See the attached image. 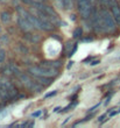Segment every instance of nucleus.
Masks as SVG:
<instances>
[{"instance_id":"obj_1","label":"nucleus","mask_w":120,"mask_h":128,"mask_svg":"<svg viewBox=\"0 0 120 128\" xmlns=\"http://www.w3.org/2000/svg\"><path fill=\"white\" fill-rule=\"evenodd\" d=\"M28 74L30 76H44V77H50L53 78L58 74V70L57 69H53V68H47V66H30L28 68Z\"/></svg>"},{"instance_id":"obj_2","label":"nucleus","mask_w":120,"mask_h":128,"mask_svg":"<svg viewBox=\"0 0 120 128\" xmlns=\"http://www.w3.org/2000/svg\"><path fill=\"white\" fill-rule=\"evenodd\" d=\"M101 16H103V21H104V27H105V32L107 33H112L117 29V22L114 20L113 14L112 12L107 10V8H104L101 10Z\"/></svg>"},{"instance_id":"obj_3","label":"nucleus","mask_w":120,"mask_h":128,"mask_svg":"<svg viewBox=\"0 0 120 128\" xmlns=\"http://www.w3.org/2000/svg\"><path fill=\"white\" fill-rule=\"evenodd\" d=\"M77 7L83 19H89L91 16L93 10V5L89 0H77Z\"/></svg>"},{"instance_id":"obj_4","label":"nucleus","mask_w":120,"mask_h":128,"mask_svg":"<svg viewBox=\"0 0 120 128\" xmlns=\"http://www.w3.org/2000/svg\"><path fill=\"white\" fill-rule=\"evenodd\" d=\"M92 26H93V29L97 33H101V32H105V27H104V21H103V16H101V13H99L98 10H92Z\"/></svg>"},{"instance_id":"obj_5","label":"nucleus","mask_w":120,"mask_h":128,"mask_svg":"<svg viewBox=\"0 0 120 128\" xmlns=\"http://www.w3.org/2000/svg\"><path fill=\"white\" fill-rule=\"evenodd\" d=\"M18 26H19V28H20L22 32H25V33H29L30 30L34 29V26L32 24V22H30L27 18L22 16V15H20V16L18 18Z\"/></svg>"},{"instance_id":"obj_6","label":"nucleus","mask_w":120,"mask_h":128,"mask_svg":"<svg viewBox=\"0 0 120 128\" xmlns=\"http://www.w3.org/2000/svg\"><path fill=\"white\" fill-rule=\"evenodd\" d=\"M111 12L113 14V18H114V20H115V22H117V24L120 26V6L118 4L112 5L111 6Z\"/></svg>"},{"instance_id":"obj_7","label":"nucleus","mask_w":120,"mask_h":128,"mask_svg":"<svg viewBox=\"0 0 120 128\" xmlns=\"http://www.w3.org/2000/svg\"><path fill=\"white\" fill-rule=\"evenodd\" d=\"M40 65L47 66V68H53V69H60L62 66V63L60 61H43L41 62Z\"/></svg>"},{"instance_id":"obj_8","label":"nucleus","mask_w":120,"mask_h":128,"mask_svg":"<svg viewBox=\"0 0 120 128\" xmlns=\"http://www.w3.org/2000/svg\"><path fill=\"white\" fill-rule=\"evenodd\" d=\"M35 79L37 80L39 84H41L42 86H48L51 84V78L50 77H44V76H35Z\"/></svg>"},{"instance_id":"obj_9","label":"nucleus","mask_w":120,"mask_h":128,"mask_svg":"<svg viewBox=\"0 0 120 128\" xmlns=\"http://www.w3.org/2000/svg\"><path fill=\"white\" fill-rule=\"evenodd\" d=\"M0 19H1L4 24H8L11 21V14L8 12H6V10H4V12L0 13Z\"/></svg>"},{"instance_id":"obj_10","label":"nucleus","mask_w":120,"mask_h":128,"mask_svg":"<svg viewBox=\"0 0 120 128\" xmlns=\"http://www.w3.org/2000/svg\"><path fill=\"white\" fill-rule=\"evenodd\" d=\"M61 4H62L67 10H71V8H72V0H61Z\"/></svg>"},{"instance_id":"obj_11","label":"nucleus","mask_w":120,"mask_h":128,"mask_svg":"<svg viewBox=\"0 0 120 128\" xmlns=\"http://www.w3.org/2000/svg\"><path fill=\"white\" fill-rule=\"evenodd\" d=\"M83 35V29L82 28H76L73 32V38H79Z\"/></svg>"},{"instance_id":"obj_12","label":"nucleus","mask_w":120,"mask_h":128,"mask_svg":"<svg viewBox=\"0 0 120 128\" xmlns=\"http://www.w3.org/2000/svg\"><path fill=\"white\" fill-rule=\"evenodd\" d=\"M99 2L101 6H104V8H107V7H111V1L110 0H99Z\"/></svg>"},{"instance_id":"obj_13","label":"nucleus","mask_w":120,"mask_h":128,"mask_svg":"<svg viewBox=\"0 0 120 128\" xmlns=\"http://www.w3.org/2000/svg\"><path fill=\"white\" fill-rule=\"evenodd\" d=\"M5 60H6V52H5V50L0 49V63H4Z\"/></svg>"},{"instance_id":"obj_14","label":"nucleus","mask_w":120,"mask_h":128,"mask_svg":"<svg viewBox=\"0 0 120 128\" xmlns=\"http://www.w3.org/2000/svg\"><path fill=\"white\" fill-rule=\"evenodd\" d=\"M76 105H77V102H71L69 106H67V107L63 110V112H67V111H70L71 108H73V107H76Z\"/></svg>"},{"instance_id":"obj_15","label":"nucleus","mask_w":120,"mask_h":128,"mask_svg":"<svg viewBox=\"0 0 120 128\" xmlns=\"http://www.w3.org/2000/svg\"><path fill=\"white\" fill-rule=\"evenodd\" d=\"M41 115H42V111H36V112H34V113H32V116L33 118H40Z\"/></svg>"},{"instance_id":"obj_16","label":"nucleus","mask_w":120,"mask_h":128,"mask_svg":"<svg viewBox=\"0 0 120 128\" xmlns=\"http://www.w3.org/2000/svg\"><path fill=\"white\" fill-rule=\"evenodd\" d=\"M77 47H78V46H77V43H76L75 46H73L72 49H71V51L69 52V57H72V56H73V54H75V52L77 51Z\"/></svg>"},{"instance_id":"obj_17","label":"nucleus","mask_w":120,"mask_h":128,"mask_svg":"<svg viewBox=\"0 0 120 128\" xmlns=\"http://www.w3.org/2000/svg\"><path fill=\"white\" fill-rule=\"evenodd\" d=\"M56 93H57V91H53V92H50V93H47L44 98H51V97H54V96L56 94Z\"/></svg>"},{"instance_id":"obj_18","label":"nucleus","mask_w":120,"mask_h":128,"mask_svg":"<svg viewBox=\"0 0 120 128\" xmlns=\"http://www.w3.org/2000/svg\"><path fill=\"white\" fill-rule=\"evenodd\" d=\"M105 118H106V114L101 115V116H99V119H98V121H99V122H103L104 120H105Z\"/></svg>"},{"instance_id":"obj_19","label":"nucleus","mask_w":120,"mask_h":128,"mask_svg":"<svg viewBox=\"0 0 120 128\" xmlns=\"http://www.w3.org/2000/svg\"><path fill=\"white\" fill-rule=\"evenodd\" d=\"M98 63H99V60H97V61H93L92 63H91V65H97Z\"/></svg>"},{"instance_id":"obj_20","label":"nucleus","mask_w":120,"mask_h":128,"mask_svg":"<svg viewBox=\"0 0 120 128\" xmlns=\"http://www.w3.org/2000/svg\"><path fill=\"white\" fill-rule=\"evenodd\" d=\"M10 0H0V2L1 4H6V2H8Z\"/></svg>"},{"instance_id":"obj_21","label":"nucleus","mask_w":120,"mask_h":128,"mask_svg":"<svg viewBox=\"0 0 120 128\" xmlns=\"http://www.w3.org/2000/svg\"><path fill=\"white\" fill-rule=\"evenodd\" d=\"M60 110H61L60 107H56V108H55V110H54V111H55V112H58V111H60Z\"/></svg>"},{"instance_id":"obj_22","label":"nucleus","mask_w":120,"mask_h":128,"mask_svg":"<svg viewBox=\"0 0 120 128\" xmlns=\"http://www.w3.org/2000/svg\"><path fill=\"white\" fill-rule=\"evenodd\" d=\"M89 1H90V2L92 4V5H93V4H94V1H96V0H89Z\"/></svg>"},{"instance_id":"obj_23","label":"nucleus","mask_w":120,"mask_h":128,"mask_svg":"<svg viewBox=\"0 0 120 128\" xmlns=\"http://www.w3.org/2000/svg\"><path fill=\"white\" fill-rule=\"evenodd\" d=\"M0 47H1V46H0Z\"/></svg>"}]
</instances>
